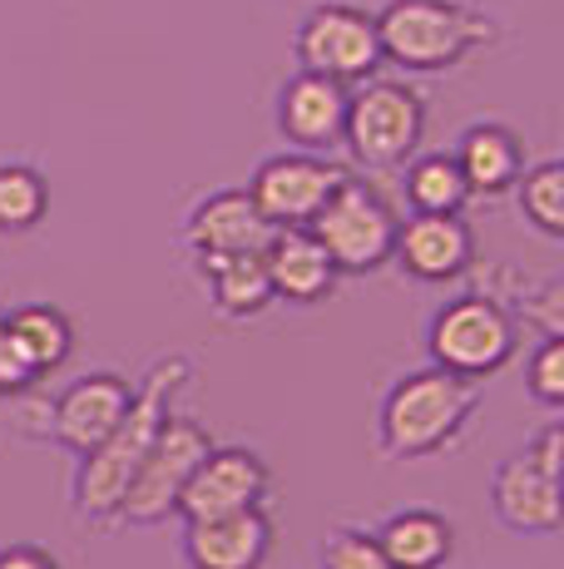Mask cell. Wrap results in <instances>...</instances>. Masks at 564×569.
Returning a JSON list of instances; mask_svg holds the SVG:
<instances>
[{
	"instance_id": "cell-1",
	"label": "cell",
	"mask_w": 564,
	"mask_h": 569,
	"mask_svg": "<svg viewBox=\"0 0 564 569\" xmlns=\"http://www.w3.org/2000/svg\"><path fill=\"white\" fill-rule=\"evenodd\" d=\"M189 381H193L189 352H164L144 367V377L134 381V397H129L119 426L94 451L80 456V470H74V516H80V525H90V530H114L119 525V500H124L144 451L154 446L159 426L169 421L173 397H179Z\"/></svg>"
},
{
	"instance_id": "cell-2",
	"label": "cell",
	"mask_w": 564,
	"mask_h": 569,
	"mask_svg": "<svg viewBox=\"0 0 564 569\" xmlns=\"http://www.w3.org/2000/svg\"><path fill=\"white\" fill-rule=\"evenodd\" d=\"M485 387L471 377H455L446 367L401 371L386 387L376 411V456L382 461H426L461 441L471 416L481 411Z\"/></svg>"
},
{
	"instance_id": "cell-3",
	"label": "cell",
	"mask_w": 564,
	"mask_h": 569,
	"mask_svg": "<svg viewBox=\"0 0 564 569\" xmlns=\"http://www.w3.org/2000/svg\"><path fill=\"white\" fill-rule=\"evenodd\" d=\"M376 40H382V64H396L406 74H441L501 46L505 30L495 16L465 0H386L376 10Z\"/></svg>"
},
{
	"instance_id": "cell-4",
	"label": "cell",
	"mask_w": 564,
	"mask_h": 569,
	"mask_svg": "<svg viewBox=\"0 0 564 569\" xmlns=\"http://www.w3.org/2000/svg\"><path fill=\"white\" fill-rule=\"evenodd\" d=\"M426 94L406 80H362L346 94L342 144L362 173H392L421 149Z\"/></svg>"
},
{
	"instance_id": "cell-5",
	"label": "cell",
	"mask_w": 564,
	"mask_h": 569,
	"mask_svg": "<svg viewBox=\"0 0 564 569\" xmlns=\"http://www.w3.org/2000/svg\"><path fill=\"white\" fill-rule=\"evenodd\" d=\"M396 223L401 218H396V208L386 203V193L376 189L372 179H362V173H346L308 228H312V238L328 248L332 268H338L342 278H366V272L392 262Z\"/></svg>"
},
{
	"instance_id": "cell-6",
	"label": "cell",
	"mask_w": 564,
	"mask_h": 569,
	"mask_svg": "<svg viewBox=\"0 0 564 569\" xmlns=\"http://www.w3.org/2000/svg\"><path fill=\"white\" fill-rule=\"evenodd\" d=\"M426 352L431 362L455 371V377L485 381L505 371L510 357L520 352V317L501 308L491 292H461L431 317Z\"/></svg>"
},
{
	"instance_id": "cell-7",
	"label": "cell",
	"mask_w": 564,
	"mask_h": 569,
	"mask_svg": "<svg viewBox=\"0 0 564 569\" xmlns=\"http://www.w3.org/2000/svg\"><path fill=\"white\" fill-rule=\"evenodd\" d=\"M129 397H134V381H124L119 371H84L50 401H30L20 411V436L56 441L70 456H84L119 426Z\"/></svg>"
},
{
	"instance_id": "cell-8",
	"label": "cell",
	"mask_w": 564,
	"mask_h": 569,
	"mask_svg": "<svg viewBox=\"0 0 564 569\" xmlns=\"http://www.w3.org/2000/svg\"><path fill=\"white\" fill-rule=\"evenodd\" d=\"M209 446H213V436L203 431L193 416L169 411V421L159 426L154 446L144 451V461H139L134 480H129L124 500H119V525H139V530L164 525L173 510H179L183 486H189L193 466L209 456Z\"/></svg>"
},
{
	"instance_id": "cell-9",
	"label": "cell",
	"mask_w": 564,
	"mask_h": 569,
	"mask_svg": "<svg viewBox=\"0 0 564 569\" xmlns=\"http://www.w3.org/2000/svg\"><path fill=\"white\" fill-rule=\"evenodd\" d=\"M292 54L298 70L328 74L342 84H362L382 70V40H376V16L346 0H328V6L308 10V20L292 36Z\"/></svg>"
},
{
	"instance_id": "cell-10",
	"label": "cell",
	"mask_w": 564,
	"mask_h": 569,
	"mask_svg": "<svg viewBox=\"0 0 564 569\" xmlns=\"http://www.w3.org/2000/svg\"><path fill=\"white\" fill-rule=\"evenodd\" d=\"M346 173L352 169L328 154L288 149V154H273L258 163V173L248 179V193H253V203L263 208V218L273 228H308Z\"/></svg>"
},
{
	"instance_id": "cell-11",
	"label": "cell",
	"mask_w": 564,
	"mask_h": 569,
	"mask_svg": "<svg viewBox=\"0 0 564 569\" xmlns=\"http://www.w3.org/2000/svg\"><path fill=\"white\" fill-rule=\"evenodd\" d=\"M268 490H273V470L258 451H248V446H209V456L193 466L173 516L203 520L243 506H268Z\"/></svg>"
},
{
	"instance_id": "cell-12",
	"label": "cell",
	"mask_w": 564,
	"mask_h": 569,
	"mask_svg": "<svg viewBox=\"0 0 564 569\" xmlns=\"http://www.w3.org/2000/svg\"><path fill=\"white\" fill-rule=\"evenodd\" d=\"M392 262L416 282H455L475 268V233L461 213H406L396 223Z\"/></svg>"
},
{
	"instance_id": "cell-13",
	"label": "cell",
	"mask_w": 564,
	"mask_h": 569,
	"mask_svg": "<svg viewBox=\"0 0 564 569\" xmlns=\"http://www.w3.org/2000/svg\"><path fill=\"white\" fill-rule=\"evenodd\" d=\"M564 470H550L535 461V451L505 456L491 476V510L505 530L515 535H555L560 530V496Z\"/></svg>"
},
{
	"instance_id": "cell-14",
	"label": "cell",
	"mask_w": 564,
	"mask_h": 569,
	"mask_svg": "<svg viewBox=\"0 0 564 569\" xmlns=\"http://www.w3.org/2000/svg\"><path fill=\"white\" fill-rule=\"evenodd\" d=\"M268 555H273L268 506L183 520V560H189V569H263Z\"/></svg>"
},
{
	"instance_id": "cell-15",
	"label": "cell",
	"mask_w": 564,
	"mask_h": 569,
	"mask_svg": "<svg viewBox=\"0 0 564 569\" xmlns=\"http://www.w3.org/2000/svg\"><path fill=\"white\" fill-rule=\"evenodd\" d=\"M346 94L352 84L328 80V74L298 70L278 90V129L292 149L308 154H328L332 144H342V119H346Z\"/></svg>"
},
{
	"instance_id": "cell-16",
	"label": "cell",
	"mask_w": 564,
	"mask_h": 569,
	"mask_svg": "<svg viewBox=\"0 0 564 569\" xmlns=\"http://www.w3.org/2000/svg\"><path fill=\"white\" fill-rule=\"evenodd\" d=\"M273 223L263 218V208L253 203L248 189H219L209 199H199L183 218V243L193 248V258L213 253H263Z\"/></svg>"
},
{
	"instance_id": "cell-17",
	"label": "cell",
	"mask_w": 564,
	"mask_h": 569,
	"mask_svg": "<svg viewBox=\"0 0 564 569\" xmlns=\"http://www.w3.org/2000/svg\"><path fill=\"white\" fill-rule=\"evenodd\" d=\"M263 268L273 282V302H288V308H318L332 298L342 278L328 248L312 238V228H273L263 248Z\"/></svg>"
},
{
	"instance_id": "cell-18",
	"label": "cell",
	"mask_w": 564,
	"mask_h": 569,
	"mask_svg": "<svg viewBox=\"0 0 564 569\" xmlns=\"http://www.w3.org/2000/svg\"><path fill=\"white\" fill-rule=\"evenodd\" d=\"M455 163L465 173L471 199H501V193L515 189L520 169H525V144H520V134L510 124L481 119V124H471L455 139Z\"/></svg>"
},
{
	"instance_id": "cell-19",
	"label": "cell",
	"mask_w": 564,
	"mask_h": 569,
	"mask_svg": "<svg viewBox=\"0 0 564 569\" xmlns=\"http://www.w3.org/2000/svg\"><path fill=\"white\" fill-rule=\"evenodd\" d=\"M203 272L213 312L228 322H248V317L273 308V282H268L263 253H213V258H193Z\"/></svg>"
},
{
	"instance_id": "cell-20",
	"label": "cell",
	"mask_w": 564,
	"mask_h": 569,
	"mask_svg": "<svg viewBox=\"0 0 564 569\" xmlns=\"http://www.w3.org/2000/svg\"><path fill=\"white\" fill-rule=\"evenodd\" d=\"M376 540H382L386 560L396 569H441L455 555V525L436 510H392L376 525Z\"/></svg>"
},
{
	"instance_id": "cell-21",
	"label": "cell",
	"mask_w": 564,
	"mask_h": 569,
	"mask_svg": "<svg viewBox=\"0 0 564 569\" xmlns=\"http://www.w3.org/2000/svg\"><path fill=\"white\" fill-rule=\"evenodd\" d=\"M16 347L30 357V367L46 377V371H60L74 352V322L64 317L56 302H26V308H10L0 317Z\"/></svg>"
},
{
	"instance_id": "cell-22",
	"label": "cell",
	"mask_w": 564,
	"mask_h": 569,
	"mask_svg": "<svg viewBox=\"0 0 564 569\" xmlns=\"http://www.w3.org/2000/svg\"><path fill=\"white\" fill-rule=\"evenodd\" d=\"M401 193H406L411 213H461L471 203L465 173L455 154H411L401 163Z\"/></svg>"
},
{
	"instance_id": "cell-23",
	"label": "cell",
	"mask_w": 564,
	"mask_h": 569,
	"mask_svg": "<svg viewBox=\"0 0 564 569\" xmlns=\"http://www.w3.org/2000/svg\"><path fill=\"white\" fill-rule=\"evenodd\" d=\"M50 213V183L36 163H0V233H30Z\"/></svg>"
},
{
	"instance_id": "cell-24",
	"label": "cell",
	"mask_w": 564,
	"mask_h": 569,
	"mask_svg": "<svg viewBox=\"0 0 564 569\" xmlns=\"http://www.w3.org/2000/svg\"><path fill=\"white\" fill-rule=\"evenodd\" d=\"M515 199L525 223H535L545 238H564V163H525L515 179Z\"/></svg>"
},
{
	"instance_id": "cell-25",
	"label": "cell",
	"mask_w": 564,
	"mask_h": 569,
	"mask_svg": "<svg viewBox=\"0 0 564 569\" xmlns=\"http://www.w3.org/2000/svg\"><path fill=\"white\" fill-rule=\"evenodd\" d=\"M322 569H396L386 560L376 530H356V525H342L322 540Z\"/></svg>"
},
{
	"instance_id": "cell-26",
	"label": "cell",
	"mask_w": 564,
	"mask_h": 569,
	"mask_svg": "<svg viewBox=\"0 0 564 569\" xmlns=\"http://www.w3.org/2000/svg\"><path fill=\"white\" fill-rule=\"evenodd\" d=\"M525 387L540 407L550 411L564 407V332L540 337V347L530 352V367H525Z\"/></svg>"
},
{
	"instance_id": "cell-27",
	"label": "cell",
	"mask_w": 564,
	"mask_h": 569,
	"mask_svg": "<svg viewBox=\"0 0 564 569\" xmlns=\"http://www.w3.org/2000/svg\"><path fill=\"white\" fill-rule=\"evenodd\" d=\"M40 381V371L30 367V357L16 347V337L0 327V397H26Z\"/></svg>"
},
{
	"instance_id": "cell-28",
	"label": "cell",
	"mask_w": 564,
	"mask_h": 569,
	"mask_svg": "<svg viewBox=\"0 0 564 569\" xmlns=\"http://www.w3.org/2000/svg\"><path fill=\"white\" fill-rule=\"evenodd\" d=\"M0 569H64L50 550H40V545H6L0 550Z\"/></svg>"
}]
</instances>
